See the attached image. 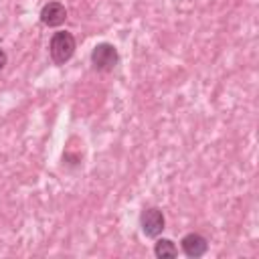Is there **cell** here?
<instances>
[{
	"instance_id": "obj_6",
	"label": "cell",
	"mask_w": 259,
	"mask_h": 259,
	"mask_svg": "<svg viewBox=\"0 0 259 259\" xmlns=\"http://www.w3.org/2000/svg\"><path fill=\"white\" fill-rule=\"evenodd\" d=\"M154 255L164 259V257H178V247L170 239H158L154 245Z\"/></svg>"
},
{
	"instance_id": "obj_2",
	"label": "cell",
	"mask_w": 259,
	"mask_h": 259,
	"mask_svg": "<svg viewBox=\"0 0 259 259\" xmlns=\"http://www.w3.org/2000/svg\"><path fill=\"white\" fill-rule=\"evenodd\" d=\"M119 63V53L111 42H97L91 49V65L99 73H109L117 67Z\"/></svg>"
},
{
	"instance_id": "obj_5",
	"label": "cell",
	"mask_w": 259,
	"mask_h": 259,
	"mask_svg": "<svg viewBox=\"0 0 259 259\" xmlns=\"http://www.w3.org/2000/svg\"><path fill=\"white\" fill-rule=\"evenodd\" d=\"M38 16H40V22L45 26L57 28V26H61L67 20V8L61 2H47L40 8V14Z\"/></svg>"
},
{
	"instance_id": "obj_1",
	"label": "cell",
	"mask_w": 259,
	"mask_h": 259,
	"mask_svg": "<svg viewBox=\"0 0 259 259\" xmlns=\"http://www.w3.org/2000/svg\"><path fill=\"white\" fill-rule=\"evenodd\" d=\"M77 49V40L69 30H57L53 32L51 40H49V55L51 61L55 65H65L71 61V57L75 55Z\"/></svg>"
},
{
	"instance_id": "obj_4",
	"label": "cell",
	"mask_w": 259,
	"mask_h": 259,
	"mask_svg": "<svg viewBox=\"0 0 259 259\" xmlns=\"http://www.w3.org/2000/svg\"><path fill=\"white\" fill-rule=\"evenodd\" d=\"M180 249L186 257L190 259H198L202 257L206 251H208V241L204 235L200 233H186L182 239H180Z\"/></svg>"
},
{
	"instance_id": "obj_3",
	"label": "cell",
	"mask_w": 259,
	"mask_h": 259,
	"mask_svg": "<svg viewBox=\"0 0 259 259\" xmlns=\"http://www.w3.org/2000/svg\"><path fill=\"white\" fill-rule=\"evenodd\" d=\"M140 229L148 239H158L162 231L166 229V217L162 208L158 206H148L140 212Z\"/></svg>"
},
{
	"instance_id": "obj_7",
	"label": "cell",
	"mask_w": 259,
	"mask_h": 259,
	"mask_svg": "<svg viewBox=\"0 0 259 259\" xmlns=\"http://www.w3.org/2000/svg\"><path fill=\"white\" fill-rule=\"evenodd\" d=\"M6 63H8V55L4 53V49H0V71L6 67Z\"/></svg>"
}]
</instances>
